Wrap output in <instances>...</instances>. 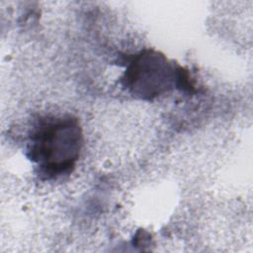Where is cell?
Listing matches in <instances>:
<instances>
[{"mask_svg":"<svg viewBox=\"0 0 253 253\" xmlns=\"http://www.w3.org/2000/svg\"><path fill=\"white\" fill-rule=\"evenodd\" d=\"M122 83L132 96L142 100H153L175 87L191 86L186 71L152 49L141 50L127 59Z\"/></svg>","mask_w":253,"mask_h":253,"instance_id":"7a4b0ae2","label":"cell"},{"mask_svg":"<svg viewBox=\"0 0 253 253\" xmlns=\"http://www.w3.org/2000/svg\"><path fill=\"white\" fill-rule=\"evenodd\" d=\"M82 144L83 133L77 118L71 115L44 117L29 134L27 156L42 179H56L74 170Z\"/></svg>","mask_w":253,"mask_h":253,"instance_id":"6da1fadb","label":"cell"}]
</instances>
